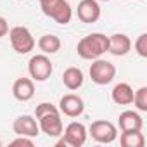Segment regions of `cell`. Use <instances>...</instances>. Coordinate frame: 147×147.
Returning <instances> with one entry per match:
<instances>
[{
    "instance_id": "1",
    "label": "cell",
    "mask_w": 147,
    "mask_h": 147,
    "mask_svg": "<svg viewBox=\"0 0 147 147\" xmlns=\"http://www.w3.org/2000/svg\"><path fill=\"white\" fill-rule=\"evenodd\" d=\"M35 118L43 133H47L49 137H61L64 126H62V119H61V111L54 104H50V102L38 104L35 109Z\"/></svg>"
},
{
    "instance_id": "2",
    "label": "cell",
    "mask_w": 147,
    "mask_h": 147,
    "mask_svg": "<svg viewBox=\"0 0 147 147\" xmlns=\"http://www.w3.org/2000/svg\"><path fill=\"white\" fill-rule=\"evenodd\" d=\"M107 47H109V36H106L104 33H90L78 42L76 52L82 59L94 61L99 59L102 54H106Z\"/></svg>"
},
{
    "instance_id": "3",
    "label": "cell",
    "mask_w": 147,
    "mask_h": 147,
    "mask_svg": "<svg viewBox=\"0 0 147 147\" xmlns=\"http://www.w3.org/2000/svg\"><path fill=\"white\" fill-rule=\"evenodd\" d=\"M42 12L59 24H67L73 18V9L67 0H43L40 2Z\"/></svg>"
},
{
    "instance_id": "4",
    "label": "cell",
    "mask_w": 147,
    "mask_h": 147,
    "mask_svg": "<svg viewBox=\"0 0 147 147\" xmlns=\"http://www.w3.org/2000/svg\"><path fill=\"white\" fill-rule=\"evenodd\" d=\"M62 137L57 140V147H82L87 142V126L83 123L78 121H73L66 126V130H62L61 133Z\"/></svg>"
},
{
    "instance_id": "5",
    "label": "cell",
    "mask_w": 147,
    "mask_h": 147,
    "mask_svg": "<svg viewBox=\"0 0 147 147\" xmlns=\"http://www.w3.org/2000/svg\"><path fill=\"white\" fill-rule=\"evenodd\" d=\"M11 45L18 54H28L35 49V38L26 26H14L9 30Z\"/></svg>"
},
{
    "instance_id": "6",
    "label": "cell",
    "mask_w": 147,
    "mask_h": 147,
    "mask_svg": "<svg viewBox=\"0 0 147 147\" xmlns=\"http://www.w3.org/2000/svg\"><path fill=\"white\" fill-rule=\"evenodd\" d=\"M90 78L95 85H107L116 76V67L111 61L106 59H94L90 66Z\"/></svg>"
},
{
    "instance_id": "7",
    "label": "cell",
    "mask_w": 147,
    "mask_h": 147,
    "mask_svg": "<svg viewBox=\"0 0 147 147\" xmlns=\"http://www.w3.org/2000/svg\"><path fill=\"white\" fill-rule=\"evenodd\" d=\"M54 71L52 61L47 57V54H36L28 62V73L35 82H45L50 78Z\"/></svg>"
},
{
    "instance_id": "8",
    "label": "cell",
    "mask_w": 147,
    "mask_h": 147,
    "mask_svg": "<svg viewBox=\"0 0 147 147\" xmlns=\"http://www.w3.org/2000/svg\"><path fill=\"white\" fill-rule=\"evenodd\" d=\"M88 133L92 135V138L99 144H113L118 138V130L111 121L106 119H97L90 125Z\"/></svg>"
},
{
    "instance_id": "9",
    "label": "cell",
    "mask_w": 147,
    "mask_h": 147,
    "mask_svg": "<svg viewBox=\"0 0 147 147\" xmlns=\"http://www.w3.org/2000/svg\"><path fill=\"white\" fill-rule=\"evenodd\" d=\"M59 111L67 118H78L85 111V102L76 94H66L59 100Z\"/></svg>"
},
{
    "instance_id": "10",
    "label": "cell",
    "mask_w": 147,
    "mask_h": 147,
    "mask_svg": "<svg viewBox=\"0 0 147 147\" xmlns=\"http://www.w3.org/2000/svg\"><path fill=\"white\" fill-rule=\"evenodd\" d=\"M12 130L16 135H24V137H31V138H35L40 133L38 121L30 114H23V116L16 118L12 123Z\"/></svg>"
},
{
    "instance_id": "11",
    "label": "cell",
    "mask_w": 147,
    "mask_h": 147,
    "mask_svg": "<svg viewBox=\"0 0 147 147\" xmlns=\"http://www.w3.org/2000/svg\"><path fill=\"white\" fill-rule=\"evenodd\" d=\"M76 14H78V19L85 24L97 23L100 18V5L97 0H82L78 4Z\"/></svg>"
},
{
    "instance_id": "12",
    "label": "cell",
    "mask_w": 147,
    "mask_h": 147,
    "mask_svg": "<svg viewBox=\"0 0 147 147\" xmlns=\"http://www.w3.org/2000/svg\"><path fill=\"white\" fill-rule=\"evenodd\" d=\"M131 49V40L128 35L125 33H114L109 36V47H107V52L116 55V57H123L130 52Z\"/></svg>"
},
{
    "instance_id": "13",
    "label": "cell",
    "mask_w": 147,
    "mask_h": 147,
    "mask_svg": "<svg viewBox=\"0 0 147 147\" xmlns=\"http://www.w3.org/2000/svg\"><path fill=\"white\" fill-rule=\"evenodd\" d=\"M12 95L14 99L21 100V102H28L33 99L35 95V85H33V80L30 78H18L12 85Z\"/></svg>"
},
{
    "instance_id": "14",
    "label": "cell",
    "mask_w": 147,
    "mask_h": 147,
    "mask_svg": "<svg viewBox=\"0 0 147 147\" xmlns=\"http://www.w3.org/2000/svg\"><path fill=\"white\" fill-rule=\"evenodd\" d=\"M121 131H138L144 126V119L135 111H123L118 118Z\"/></svg>"
},
{
    "instance_id": "15",
    "label": "cell",
    "mask_w": 147,
    "mask_h": 147,
    "mask_svg": "<svg viewBox=\"0 0 147 147\" xmlns=\"http://www.w3.org/2000/svg\"><path fill=\"white\" fill-rule=\"evenodd\" d=\"M83 71L80 67H75L71 66L67 67L64 73H62V83L67 90H78L82 85H83Z\"/></svg>"
},
{
    "instance_id": "16",
    "label": "cell",
    "mask_w": 147,
    "mask_h": 147,
    "mask_svg": "<svg viewBox=\"0 0 147 147\" xmlns=\"http://www.w3.org/2000/svg\"><path fill=\"white\" fill-rule=\"evenodd\" d=\"M111 99L118 106H128L133 102V88L128 83H118L111 92Z\"/></svg>"
},
{
    "instance_id": "17",
    "label": "cell",
    "mask_w": 147,
    "mask_h": 147,
    "mask_svg": "<svg viewBox=\"0 0 147 147\" xmlns=\"http://www.w3.org/2000/svg\"><path fill=\"white\" fill-rule=\"evenodd\" d=\"M119 144H121V147H144L145 145V137H144L142 130H138V131H121Z\"/></svg>"
},
{
    "instance_id": "18",
    "label": "cell",
    "mask_w": 147,
    "mask_h": 147,
    "mask_svg": "<svg viewBox=\"0 0 147 147\" xmlns=\"http://www.w3.org/2000/svg\"><path fill=\"white\" fill-rule=\"evenodd\" d=\"M38 49L43 54H55L61 50V38L55 35H43L38 40Z\"/></svg>"
},
{
    "instance_id": "19",
    "label": "cell",
    "mask_w": 147,
    "mask_h": 147,
    "mask_svg": "<svg viewBox=\"0 0 147 147\" xmlns=\"http://www.w3.org/2000/svg\"><path fill=\"white\" fill-rule=\"evenodd\" d=\"M135 107L142 113L147 111V87H140L137 92H133V102Z\"/></svg>"
},
{
    "instance_id": "20",
    "label": "cell",
    "mask_w": 147,
    "mask_h": 147,
    "mask_svg": "<svg viewBox=\"0 0 147 147\" xmlns=\"http://www.w3.org/2000/svg\"><path fill=\"white\" fill-rule=\"evenodd\" d=\"M135 52L140 57H147V33L138 35V38L135 40Z\"/></svg>"
},
{
    "instance_id": "21",
    "label": "cell",
    "mask_w": 147,
    "mask_h": 147,
    "mask_svg": "<svg viewBox=\"0 0 147 147\" xmlns=\"http://www.w3.org/2000/svg\"><path fill=\"white\" fill-rule=\"evenodd\" d=\"M16 145H26V147H33L35 142L31 137H24V135H18V138H14L11 142V147H16Z\"/></svg>"
},
{
    "instance_id": "22",
    "label": "cell",
    "mask_w": 147,
    "mask_h": 147,
    "mask_svg": "<svg viewBox=\"0 0 147 147\" xmlns=\"http://www.w3.org/2000/svg\"><path fill=\"white\" fill-rule=\"evenodd\" d=\"M9 33V23L4 16H0V38H4Z\"/></svg>"
},
{
    "instance_id": "23",
    "label": "cell",
    "mask_w": 147,
    "mask_h": 147,
    "mask_svg": "<svg viewBox=\"0 0 147 147\" xmlns=\"http://www.w3.org/2000/svg\"><path fill=\"white\" fill-rule=\"evenodd\" d=\"M102 2H109V0H102Z\"/></svg>"
},
{
    "instance_id": "24",
    "label": "cell",
    "mask_w": 147,
    "mask_h": 147,
    "mask_svg": "<svg viewBox=\"0 0 147 147\" xmlns=\"http://www.w3.org/2000/svg\"><path fill=\"white\" fill-rule=\"evenodd\" d=\"M40 2H43V0H40Z\"/></svg>"
},
{
    "instance_id": "25",
    "label": "cell",
    "mask_w": 147,
    "mask_h": 147,
    "mask_svg": "<svg viewBox=\"0 0 147 147\" xmlns=\"http://www.w3.org/2000/svg\"><path fill=\"white\" fill-rule=\"evenodd\" d=\"M21 2H23V0H21Z\"/></svg>"
}]
</instances>
